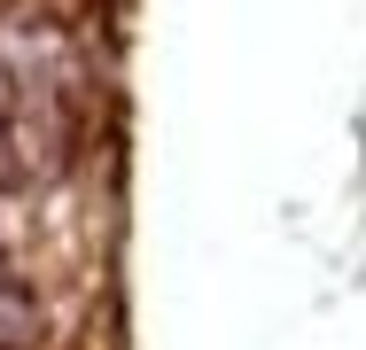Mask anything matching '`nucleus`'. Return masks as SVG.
I'll list each match as a JSON object with an SVG mask.
<instances>
[{"label":"nucleus","mask_w":366,"mask_h":350,"mask_svg":"<svg viewBox=\"0 0 366 350\" xmlns=\"http://www.w3.org/2000/svg\"><path fill=\"white\" fill-rule=\"evenodd\" d=\"M0 280H8V249H0Z\"/></svg>","instance_id":"4"},{"label":"nucleus","mask_w":366,"mask_h":350,"mask_svg":"<svg viewBox=\"0 0 366 350\" xmlns=\"http://www.w3.org/2000/svg\"><path fill=\"white\" fill-rule=\"evenodd\" d=\"M24 179H31V164H0V203H8V195H16Z\"/></svg>","instance_id":"3"},{"label":"nucleus","mask_w":366,"mask_h":350,"mask_svg":"<svg viewBox=\"0 0 366 350\" xmlns=\"http://www.w3.org/2000/svg\"><path fill=\"white\" fill-rule=\"evenodd\" d=\"M39 335H47V304L8 273V280H0V350H31Z\"/></svg>","instance_id":"1"},{"label":"nucleus","mask_w":366,"mask_h":350,"mask_svg":"<svg viewBox=\"0 0 366 350\" xmlns=\"http://www.w3.org/2000/svg\"><path fill=\"white\" fill-rule=\"evenodd\" d=\"M0 164H24V140H16V78L0 70Z\"/></svg>","instance_id":"2"}]
</instances>
